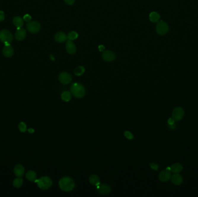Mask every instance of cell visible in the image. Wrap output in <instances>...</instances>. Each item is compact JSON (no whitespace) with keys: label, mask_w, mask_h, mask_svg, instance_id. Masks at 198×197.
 I'll return each instance as SVG.
<instances>
[{"label":"cell","mask_w":198,"mask_h":197,"mask_svg":"<svg viewBox=\"0 0 198 197\" xmlns=\"http://www.w3.org/2000/svg\"><path fill=\"white\" fill-rule=\"evenodd\" d=\"M97 190L100 194L103 195H106L109 194L111 192V187L108 185L103 184V185H98L96 186Z\"/></svg>","instance_id":"9c48e42d"},{"label":"cell","mask_w":198,"mask_h":197,"mask_svg":"<svg viewBox=\"0 0 198 197\" xmlns=\"http://www.w3.org/2000/svg\"><path fill=\"white\" fill-rule=\"evenodd\" d=\"M183 170V166L178 163L173 164L171 167V171L174 173H179Z\"/></svg>","instance_id":"44dd1931"},{"label":"cell","mask_w":198,"mask_h":197,"mask_svg":"<svg viewBox=\"0 0 198 197\" xmlns=\"http://www.w3.org/2000/svg\"><path fill=\"white\" fill-rule=\"evenodd\" d=\"M50 57H51V59H52V60H53V61L55 60V59H54V57H53V56H52V55H51V56H50Z\"/></svg>","instance_id":"d590c367"},{"label":"cell","mask_w":198,"mask_h":197,"mask_svg":"<svg viewBox=\"0 0 198 197\" xmlns=\"http://www.w3.org/2000/svg\"><path fill=\"white\" fill-rule=\"evenodd\" d=\"M59 187L62 191L65 192H69L74 188L75 182L73 179L70 177H63L59 180Z\"/></svg>","instance_id":"6da1fadb"},{"label":"cell","mask_w":198,"mask_h":197,"mask_svg":"<svg viewBox=\"0 0 198 197\" xmlns=\"http://www.w3.org/2000/svg\"><path fill=\"white\" fill-rule=\"evenodd\" d=\"M26 26L28 31L32 34L37 33L41 29V25L37 21H32L28 22Z\"/></svg>","instance_id":"5b68a950"},{"label":"cell","mask_w":198,"mask_h":197,"mask_svg":"<svg viewBox=\"0 0 198 197\" xmlns=\"http://www.w3.org/2000/svg\"><path fill=\"white\" fill-rule=\"evenodd\" d=\"M59 80L63 85H68L72 80V76L70 74L63 72L59 75Z\"/></svg>","instance_id":"52a82bcc"},{"label":"cell","mask_w":198,"mask_h":197,"mask_svg":"<svg viewBox=\"0 0 198 197\" xmlns=\"http://www.w3.org/2000/svg\"><path fill=\"white\" fill-rule=\"evenodd\" d=\"M19 128L22 133H25L27 130V127L25 123L21 122L19 125Z\"/></svg>","instance_id":"83f0119b"},{"label":"cell","mask_w":198,"mask_h":197,"mask_svg":"<svg viewBox=\"0 0 198 197\" xmlns=\"http://www.w3.org/2000/svg\"><path fill=\"white\" fill-rule=\"evenodd\" d=\"M23 19L25 20V22H30L31 21V17L29 14H25V15L24 16Z\"/></svg>","instance_id":"f546056e"},{"label":"cell","mask_w":198,"mask_h":197,"mask_svg":"<svg viewBox=\"0 0 198 197\" xmlns=\"http://www.w3.org/2000/svg\"><path fill=\"white\" fill-rule=\"evenodd\" d=\"M22 185H23V179L20 177L15 179L13 182V185L16 188H19Z\"/></svg>","instance_id":"d4e9b609"},{"label":"cell","mask_w":198,"mask_h":197,"mask_svg":"<svg viewBox=\"0 0 198 197\" xmlns=\"http://www.w3.org/2000/svg\"><path fill=\"white\" fill-rule=\"evenodd\" d=\"M156 30L158 34L163 35L167 33L169 31V26L166 23L163 21H160L156 26Z\"/></svg>","instance_id":"8992f818"},{"label":"cell","mask_w":198,"mask_h":197,"mask_svg":"<svg viewBox=\"0 0 198 197\" xmlns=\"http://www.w3.org/2000/svg\"><path fill=\"white\" fill-rule=\"evenodd\" d=\"M172 182L175 185H180L183 182V177L178 173H174L172 177Z\"/></svg>","instance_id":"2e32d148"},{"label":"cell","mask_w":198,"mask_h":197,"mask_svg":"<svg viewBox=\"0 0 198 197\" xmlns=\"http://www.w3.org/2000/svg\"><path fill=\"white\" fill-rule=\"evenodd\" d=\"M89 181L91 185L95 186H97L100 184V177L96 175H92L89 178Z\"/></svg>","instance_id":"ac0fdd59"},{"label":"cell","mask_w":198,"mask_h":197,"mask_svg":"<svg viewBox=\"0 0 198 197\" xmlns=\"http://www.w3.org/2000/svg\"><path fill=\"white\" fill-rule=\"evenodd\" d=\"M26 30L23 28H19L17 29V31L15 33V38L19 41H23V39H25V38L26 37Z\"/></svg>","instance_id":"4fadbf2b"},{"label":"cell","mask_w":198,"mask_h":197,"mask_svg":"<svg viewBox=\"0 0 198 197\" xmlns=\"http://www.w3.org/2000/svg\"><path fill=\"white\" fill-rule=\"evenodd\" d=\"M104 46L103 45H100L99 46V49L100 51H103L104 50Z\"/></svg>","instance_id":"836d02e7"},{"label":"cell","mask_w":198,"mask_h":197,"mask_svg":"<svg viewBox=\"0 0 198 197\" xmlns=\"http://www.w3.org/2000/svg\"><path fill=\"white\" fill-rule=\"evenodd\" d=\"M160 15L156 12H152L149 14V20L152 23H157L160 19Z\"/></svg>","instance_id":"ffe728a7"},{"label":"cell","mask_w":198,"mask_h":197,"mask_svg":"<svg viewBox=\"0 0 198 197\" xmlns=\"http://www.w3.org/2000/svg\"><path fill=\"white\" fill-rule=\"evenodd\" d=\"M26 178L30 182H35L37 180V174L33 171H30L26 174Z\"/></svg>","instance_id":"7402d4cb"},{"label":"cell","mask_w":198,"mask_h":197,"mask_svg":"<svg viewBox=\"0 0 198 197\" xmlns=\"http://www.w3.org/2000/svg\"><path fill=\"white\" fill-rule=\"evenodd\" d=\"M85 71V68L82 66H79L76 67L74 70V74L76 76H81L82 74H84Z\"/></svg>","instance_id":"cb8c5ba5"},{"label":"cell","mask_w":198,"mask_h":197,"mask_svg":"<svg viewBox=\"0 0 198 197\" xmlns=\"http://www.w3.org/2000/svg\"><path fill=\"white\" fill-rule=\"evenodd\" d=\"M13 23L17 27V29L20 28L24 25L23 19L19 16H16L13 18Z\"/></svg>","instance_id":"d6986e66"},{"label":"cell","mask_w":198,"mask_h":197,"mask_svg":"<svg viewBox=\"0 0 198 197\" xmlns=\"http://www.w3.org/2000/svg\"><path fill=\"white\" fill-rule=\"evenodd\" d=\"M78 37V34L75 31H71L67 35V38L69 40H71V41L76 39Z\"/></svg>","instance_id":"484cf974"},{"label":"cell","mask_w":198,"mask_h":197,"mask_svg":"<svg viewBox=\"0 0 198 197\" xmlns=\"http://www.w3.org/2000/svg\"><path fill=\"white\" fill-rule=\"evenodd\" d=\"M174 122H175V120H174L173 118H170L168 120V124L169 125H173L174 123Z\"/></svg>","instance_id":"d6a6232c"},{"label":"cell","mask_w":198,"mask_h":197,"mask_svg":"<svg viewBox=\"0 0 198 197\" xmlns=\"http://www.w3.org/2000/svg\"><path fill=\"white\" fill-rule=\"evenodd\" d=\"M171 177L170 171H163L159 175V179L162 182H167L168 181Z\"/></svg>","instance_id":"5bb4252c"},{"label":"cell","mask_w":198,"mask_h":197,"mask_svg":"<svg viewBox=\"0 0 198 197\" xmlns=\"http://www.w3.org/2000/svg\"><path fill=\"white\" fill-rule=\"evenodd\" d=\"M66 3L69 5H72L74 4L75 0H64Z\"/></svg>","instance_id":"1f68e13d"},{"label":"cell","mask_w":198,"mask_h":197,"mask_svg":"<svg viewBox=\"0 0 198 197\" xmlns=\"http://www.w3.org/2000/svg\"><path fill=\"white\" fill-rule=\"evenodd\" d=\"M124 135L129 140H132L134 138V136L133 135V134L129 131H124Z\"/></svg>","instance_id":"4316f807"},{"label":"cell","mask_w":198,"mask_h":197,"mask_svg":"<svg viewBox=\"0 0 198 197\" xmlns=\"http://www.w3.org/2000/svg\"><path fill=\"white\" fill-rule=\"evenodd\" d=\"M67 38V35L63 32H58L55 35V39L56 42L62 43L66 41Z\"/></svg>","instance_id":"9a60e30c"},{"label":"cell","mask_w":198,"mask_h":197,"mask_svg":"<svg viewBox=\"0 0 198 197\" xmlns=\"http://www.w3.org/2000/svg\"><path fill=\"white\" fill-rule=\"evenodd\" d=\"M184 115V112L182 108L177 107L174 109L172 116L175 121L181 120Z\"/></svg>","instance_id":"ba28073f"},{"label":"cell","mask_w":198,"mask_h":197,"mask_svg":"<svg viewBox=\"0 0 198 197\" xmlns=\"http://www.w3.org/2000/svg\"><path fill=\"white\" fill-rule=\"evenodd\" d=\"M2 53L6 57H11L14 54V49L11 45H5L2 49Z\"/></svg>","instance_id":"7c38bea8"},{"label":"cell","mask_w":198,"mask_h":197,"mask_svg":"<svg viewBox=\"0 0 198 197\" xmlns=\"http://www.w3.org/2000/svg\"><path fill=\"white\" fill-rule=\"evenodd\" d=\"M150 167H151V168L152 169L155 170V171H157L158 169V168H159L158 165L157 164H155V163H151V164H150Z\"/></svg>","instance_id":"f1b7e54d"},{"label":"cell","mask_w":198,"mask_h":197,"mask_svg":"<svg viewBox=\"0 0 198 197\" xmlns=\"http://www.w3.org/2000/svg\"><path fill=\"white\" fill-rule=\"evenodd\" d=\"M61 98L64 102H69L71 99V93L70 91H64L61 95Z\"/></svg>","instance_id":"603a6c76"},{"label":"cell","mask_w":198,"mask_h":197,"mask_svg":"<svg viewBox=\"0 0 198 197\" xmlns=\"http://www.w3.org/2000/svg\"><path fill=\"white\" fill-rule=\"evenodd\" d=\"M66 49L68 53L70 54H73L76 52V48L74 43L71 40H68L66 42Z\"/></svg>","instance_id":"8fae6325"},{"label":"cell","mask_w":198,"mask_h":197,"mask_svg":"<svg viewBox=\"0 0 198 197\" xmlns=\"http://www.w3.org/2000/svg\"><path fill=\"white\" fill-rule=\"evenodd\" d=\"M71 94L77 98H81L85 95L86 91L84 86L78 83H73L70 87Z\"/></svg>","instance_id":"7a4b0ae2"},{"label":"cell","mask_w":198,"mask_h":197,"mask_svg":"<svg viewBox=\"0 0 198 197\" xmlns=\"http://www.w3.org/2000/svg\"><path fill=\"white\" fill-rule=\"evenodd\" d=\"M14 173L17 177H21L24 175L25 168L21 165H17L14 168Z\"/></svg>","instance_id":"e0dca14e"},{"label":"cell","mask_w":198,"mask_h":197,"mask_svg":"<svg viewBox=\"0 0 198 197\" xmlns=\"http://www.w3.org/2000/svg\"><path fill=\"white\" fill-rule=\"evenodd\" d=\"M28 132H29L30 133H33L34 132V130L33 128H30V129L28 130Z\"/></svg>","instance_id":"e575fe53"},{"label":"cell","mask_w":198,"mask_h":197,"mask_svg":"<svg viewBox=\"0 0 198 197\" xmlns=\"http://www.w3.org/2000/svg\"><path fill=\"white\" fill-rule=\"evenodd\" d=\"M102 57L106 62H111L115 60V55L111 51L107 50L103 53Z\"/></svg>","instance_id":"30bf717a"},{"label":"cell","mask_w":198,"mask_h":197,"mask_svg":"<svg viewBox=\"0 0 198 197\" xmlns=\"http://www.w3.org/2000/svg\"><path fill=\"white\" fill-rule=\"evenodd\" d=\"M13 40V35L9 31L3 30L0 31V41L5 43H11Z\"/></svg>","instance_id":"277c9868"},{"label":"cell","mask_w":198,"mask_h":197,"mask_svg":"<svg viewBox=\"0 0 198 197\" xmlns=\"http://www.w3.org/2000/svg\"><path fill=\"white\" fill-rule=\"evenodd\" d=\"M37 183L38 187L41 190H47L52 185V180L48 176H44L35 181Z\"/></svg>","instance_id":"3957f363"},{"label":"cell","mask_w":198,"mask_h":197,"mask_svg":"<svg viewBox=\"0 0 198 197\" xmlns=\"http://www.w3.org/2000/svg\"><path fill=\"white\" fill-rule=\"evenodd\" d=\"M5 19V14H4V12L0 11V22L3 21Z\"/></svg>","instance_id":"4dcf8cb0"}]
</instances>
